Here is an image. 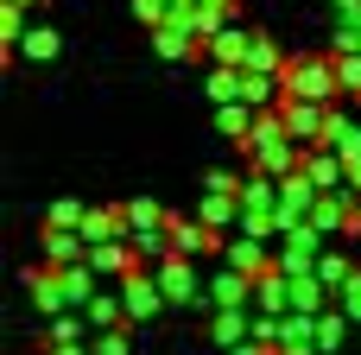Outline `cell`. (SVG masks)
I'll return each mask as SVG.
<instances>
[{"instance_id":"cell-1","label":"cell","mask_w":361,"mask_h":355,"mask_svg":"<svg viewBox=\"0 0 361 355\" xmlns=\"http://www.w3.org/2000/svg\"><path fill=\"white\" fill-rule=\"evenodd\" d=\"M19 51H25L32 64H51V57H57V32H25V38H19Z\"/></svg>"}]
</instances>
